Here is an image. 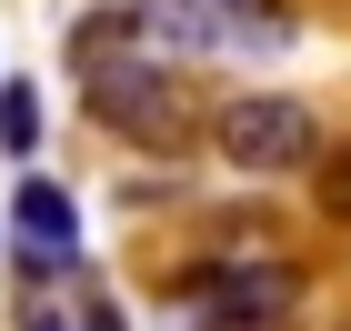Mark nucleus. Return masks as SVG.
Listing matches in <instances>:
<instances>
[{
    "instance_id": "1",
    "label": "nucleus",
    "mask_w": 351,
    "mask_h": 331,
    "mask_svg": "<svg viewBox=\"0 0 351 331\" xmlns=\"http://www.w3.org/2000/svg\"><path fill=\"white\" fill-rule=\"evenodd\" d=\"M71 81H81V110L121 140V151H161V161H181V151H201V131H211V101L191 90V60L110 51V60H90V71H71Z\"/></svg>"
},
{
    "instance_id": "5",
    "label": "nucleus",
    "mask_w": 351,
    "mask_h": 331,
    "mask_svg": "<svg viewBox=\"0 0 351 331\" xmlns=\"http://www.w3.org/2000/svg\"><path fill=\"white\" fill-rule=\"evenodd\" d=\"M10 331H90V271H71V281H10Z\"/></svg>"
},
{
    "instance_id": "4",
    "label": "nucleus",
    "mask_w": 351,
    "mask_h": 331,
    "mask_svg": "<svg viewBox=\"0 0 351 331\" xmlns=\"http://www.w3.org/2000/svg\"><path fill=\"white\" fill-rule=\"evenodd\" d=\"M0 231H10V281H71V271H90V251H81V191L51 181V171H21V181H10Z\"/></svg>"
},
{
    "instance_id": "7",
    "label": "nucleus",
    "mask_w": 351,
    "mask_h": 331,
    "mask_svg": "<svg viewBox=\"0 0 351 331\" xmlns=\"http://www.w3.org/2000/svg\"><path fill=\"white\" fill-rule=\"evenodd\" d=\"M311 201H322V221L351 231V140H322V161H311Z\"/></svg>"
},
{
    "instance_id": "6",
    "label": "nucleus",
    "mask_w": 351,
    "mask_h": 331,
    "mask_svg": "<svg viewBox=\"0 0 351 331\" xmlns=\"http://www.w3.org/2000/svg\"><path fill=\"white\" fill-rule=\"evenodd\" d=\"M0 151L10 161H40V81H0Z\"/></svg>"
},
{
    "instance_id": "3",
    "label": "nucleus",
    "mask_w": 351,
    "mask_h": 331,
    "mask_svg": "<svg viewBox=\"0 0 351 331\" xmlns=\"http://www.w3.org/2000/svg\"><path fill=\"white\" fill-rule=\"evenodd\" d=\"M221 151V171H241V181H291V171L322 161V101H301V90H231V101H211V131H201Z\"/></svg>"
},
{
    "instance_id": "2",
    "label": "nucleus",
    "mask_w": 351,
    "mask_h": 331,
    "mask_svg": "<svg viewBox=\"0 0 351 331\" xmlns=\"http://www.w3.org/2000/svg\"><path fill=\"white\" fill-rule=\"evenodd\" d=\"M141 40L161 60H291L301 51V10L291 0H141Z\"/></svg>"
}]
</instances>
